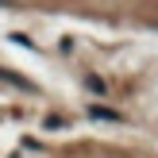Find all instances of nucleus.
Masks as SVG:
<instances>
[{
  "label": "nucleus",
  "mask_w": 158,
  "mask_h": 158,
  "mask_svg": "<svg viewBox=\"0 0 158 158\" xmlns=\"http://www.w3.org/2000/svg\"><path fill=\"white\" fill-rule=\"evenodd\" d=\"M0 77H4V81H15V85H19V89H31V81H23V77H15V73H8V69H4V73H0Z\"/></svg>",
  "instance_id": "f257e3e1"
},
{
  "label": "nucleus",
  "mask_w": 158,
  "mask_h": 158,
  "mask_svg": "<svg viewBox=\"0 0 158 158\" xmlns=\"http://www.w3.org/2000/svg\"><path fill=\"white\" fill-rule=\"evenodd\" d=\"M93 116L97 120H116V112H108V108H93Z\"/></svg>",
  "instance_id": "f03ea898"
}]
</instances>
